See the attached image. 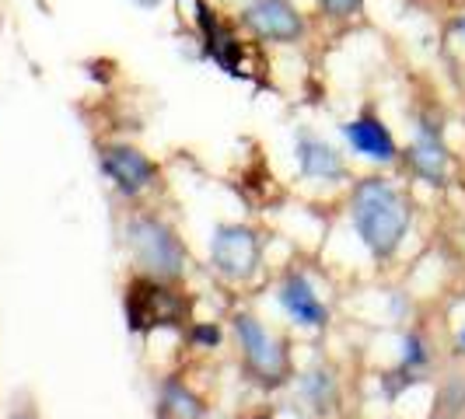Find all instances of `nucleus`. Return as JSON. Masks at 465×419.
<instances>
[{
    "label": "nucleus",
    "mask_w": 465,
    "mask_h": 419,
    "mask_svg": "<svg viewBox=\"0 0 465 419\" xmlns=\"http://www.w3.org/2000/svg\"><path fill=\"white\" fill-rule=\"evenodd\" d=\"M350 224L374 258H392L410 234L413 210H410L406 192L396 182H389L381 175H368L353 186Z\"/></svg>",
    "instance_id": "f257e3e1"
},
{
    "label": "nucleus",
    "mask_w": 465,
    "mask_h": 419,
    "mask_svg": "<svg viewBox=\"0 0 465 419\" xmlns=\"http://www.w3.org/2000/svg\"><path fill=\"white\" fill-rule=\"evenodd\" d=\"M123 241H126V252L137 262V269L143 277L172 283V279H179L186 273V245L158 217H151V213L130 217L126 228H123Z\"/></svg>",
    "instance_id": "f03ea898"
},
{
    "label": "nucleus",
    "mask_w": 465,
    "mask_h": 419,
    "mask_svg": "<svg viewBox=\"0 0 465 419\" xmlns=\"http://www.w3.org/2000/svg\"><path fill=\"white\" fill-rule=\"evenodd\" d=\"M234 339L242 349V367L259 388H280L291 377V356L256 315H234Z\"/></svg>",
    "instance_id": "7ed1b4c3"
},
{
    "label": "nucleus",
    "mask_w": 465,
    "mask_h": 419,
    "mask_svg": "<svg viewBox=\"0 0 465 419\" xmlns=\"http://www.w3.org/2000/svg\"><path fill=\"white\" fill-rule=\"evenodd\" d=\"M234 24L262 46H298L308 39V18L294 0H249L234 11Z\"/></svg>",
    "instance_id": "20e7f679"
},
{
    "label": "nucleus",
    "mask_w": 465,
    "mask_h": 419,
    "mask_svg": "<svg viewBox=\"0 0 465 419\" xmlns=\"http://www.w3.org/2000/svg\"><path fill=\"white\" fill-rule=\"evenodd\" d=\"M183 318H186V301L168 287V279L137 277L126 287V322L134 332L179 326Z\"/></svg>",
    "instance_id": "39448f33"
},
{
    "label": "nucleus",
    "mask_w": 465,
    "mask_h": 419,
    "mask_svg": "<svg viewBox=\"0 0 465 419\" xmlns=\"http://www.w3.org/2000/svg\"><path fill=\"white\" fill-rule=\"evenodd\" d=\"M262 245L245 224H217L210 234V266L232 283H249L259 273Z\"/></svg>",
    "instance_id": "423d86ee"
},
{
    "label": "nucleus",
    "mask_w": 465,
    "mask_h": 419,
    "mask_svg": "<svg viewBox=\"0 0 465 419\" xmlns=\"http://www.w3.org/2000/svg\"><path fill=\"white\" fill-rule=\"evenodd\" d=\"M98 168L130 200L140 196V192H147V189H154L158 179H162L158 164L151 161L140 147H134V143H102L98 147Z\"/></svg>",
    "instance_id": "0eeeda50"
},
{
    "label": "nucleus",
    "mask_w": 465,
    "mask_h": 419,
    "mask_svg": "<svg viewBox=\"0 0 465 419\" xmlns=\"http://www.w3.org/2000/svg\"><path fill=\"white\" fill-rule=\"evenodd\" d=\"M399 158H406L410 171L417 179H423V182H430V186H444L448 182L451 158H448V147H444L441 140V126L434 119H420L417 137H413V143Z\"/></svg>",
    "instance_id": "6e6552de"
},
{
    "label": "nucleus",
    "mask_w": 465,
    "mask_h": 419,
    "mask_svg": "<svg viewBox=\"0 0 465 419\" xmlns=\"http://www.w3.org/2000/svg\"><path fill=\"white\" fill-rule=\"evenodd\" d=\"M294 161H298V171L308 182H326V186H336L347 179V161L343 154L322 140L312 130H298L294 137Z\"/></svg>",
    "instance_id": "1a4fd4ad"
},
{
    "label": "nucleus",
    "mask_w": 465,
    "mask_h": 419,
    "mask_svg": "<svg viewBox=\"0 0 465 419\" xmlns=\"http://www.w3.org/2000/svg\"><path fill=\"white\" fill-rule=\"evenodd\" d=\"M340 133H343V140L353 147V154H361V158H368V161H374V164H396L399 154H402L396 137H392V130L374 116L371 109H364L361 116H353L350 122H343Z\"/></svg>",
    "instance_id": "9d476101"
},
{
    "label": "nucleus",
    "mask_w": 465,
    "mask_h": 419,
    "mask_svg": "<svg viewBox=\"0 0 465 419\" xmlns=\"http://www.w3.org/2000/svg\"><path fill=\"white\" fill-rule=\"evenodd\" d=\"M280 307L291 315V322H298L304 328H326L329 326V307L322 304V297L315 294L312 279L304 273H287L280 283L277 294Z\"/></svg>",
    "instance_id": "9b49d317"
},
{
    "label": "nucleus",
    "mask_w": 465,
    "mask_h": 419,
    "mask_svg": "<svg viewBox=\"0 0 465 419\" xmlns=\"http://www.w3.org/2000/svg\"><path fill=\"white\" fill-rule=\"evenodd\" d=\"M207 405L183 381H164L158 395V419H203Z\"/></svg>",
    "instance_id": "f8f14e48"
},
{
    "label": "nucleus",
    "mask_w": 465,
    "mask_h": 419,
    "mask_svg": "<svg viewBox=\"0 0 465 419\" xmlns=\"http://www.w3.org/2000/svg\"><path fill=\"white\" fill-rule=\"evenodd\" d=\"M315 4H319V15L332 24H353L368 7V0H315Z\"/></svg>",
    "instance_id": "ddd939ff"
},
{
    "label": "nucleus",
    "mask_w": 465,
    "mask_h": 419,
    "mask_svg": "<svg viewBox=\"0 0 465 419\" xmlns=\"http://www.w3.org/2000/svg\"><path fill=\"white\" fill-rule=\"evenodd\" d=\"M406 353H402V371H417V367H423L427 364V349H423V339L420 336H406Z\"/></svg>",
    "instance_id": "4468645a"
},
{
    "label": "nucleus",
    "mask_w": 465,
    "mask_h": 419,
    "mask_svg": "<svg viewBox=\"0 0 465 419\" xmlns=\"http://www.w3.org/2000/svg\"><path fill=\"white\" fill-rule=\"evenodd\" d=\"M448 28H451V35H455V39H462V43H465V15H455Z\"/></svg>",
    "instance_id": "2eb2a0df"
},
{
    "label": "nucleus",
    "mask_w": 465,
    "mask_h": 419,
    "mask_svg": "<svg viewBox=\"0 0 465 419\" xmlns=\"http://www.w3.org/2000/svg\"><path fill=\"white\" fill-rule=\"evenodd\" d=\"M130 4H137L140 11H158V7H164L168 0H130Z\"/></svg>",
    "instance_id": "dca6fc26"
},
{
    "label": "nucleus",
    "mask_w": 465,
    "mask_h": 419,
    "mask_svg": "<svg viewBox=\"0 0 465 419\" xmlns=\"http://www.w3.org/2000/svg\"><path fill=\"white\" fill-rule=\"evenodd\" d=\"M455 349H459V353H465V326L459 328V336H455Z\"/></svg>",
    "instance_id": "f3484780"
},
{
    "label": "nucleus",
    "mask_w": 465,
    "mask_h": 419,
    "mask_svg": "<svg viewBox=\"0 0 465 419\" xmlns=\"http://www.w3.org/2000/svg\"><path fill=\"white\" fill-rule=\"evenodd\" d=\"M210 4H228V7L238 11V7H242V4H249V0H210Z\"/></svg>",
    "instance_id": "a211bd4d"
}]
</instances>
